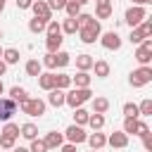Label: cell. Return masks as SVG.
Returning <instances> with one entry per match:
<instances>
[{"label": "cell", "mask_w": 152, "mask_h": 152, "mask_svg": "<svg viewBox=\"0 0 152 152\" xmlns=\"http://www.w3.org/2000/svg\"><path fill=\"white\" fill-rule=\"evenodd\" d=\"M90 97H93L90 88H71L69 93H64V104H69L71 109H76V107H83Z\"/></svg>", "instance_id": "6da1fadb"}, {"label": "cell", "mask_w": 152, "mask_h": 152, "mask_svg": "<svg viewBox=\"0 0 152 152\" xmlns=\"http://www.w3.org/2000/svg\"><path fill=\"white\" fill-rule=\"evenodd\" d=\"M100 33H102V24H100V19H93L88 26H83V28H78V36H81V43H86V45H93L97 38H100Z\"/></svg>", "instance_id": "7a4b0ae2"}, {"label": "cell", "mask_w": 152, "mask_h": 152, "mask_svg": "<svg viewBox=\"0 0 152 152\" xmlns=\"http://www.w3.org/2000/svg\"><path fill=\"white\" fill-rule=\"evenodd\" d=\"M152 81V66L147 64V66H138L135 71H131V78H128V83L133 86V88H142V86H147Z\"/></svg>", "instance_id": "3957f363"}, {"label": "cell", "mask_w": 152, "mask_h": 152, "mask_svg": "<svg viewBox=\"0 0 152 152\" xmlns=\"http://www.w3.org/2000/svg\"><path fill=\"white\" fill-rule=\"evenodd\" d=\"M19 107H21V112L28 114V116H43V114H45V102H43L40 97H26Z\"/></svg>", "instance_id": "277c9868"}, {"label": "cell", "mask_w": 152, "mask_h": 152, "mask_svg": "<svg viewBox=\"0 0 152 152\" xmlns=\"http://www.w3.org/2000/svg\"><path fill=\"white\" fill-rule=\"evenodd\" d=\"M147 17V12H145V7H140V5H131L128 10H126V14H124V21L133 28V26H138L142 19Z\"/></svg>", "instance_id": "5b68a950"}, {"label": "cell", "mask_w": 152, "mask_h": 152, "mask_svg": "<svg viewBox=\"0 0 152 152\" xmlns=\"http://www.w3.org/2000/svg\"><path fill=\"white\" fill-rule=\"evenodd\" d=\"M64 138H66L71 145H81V142H86L88 133L83 131V126H78V124H71V126L64 131Z\"/></svg>", "instance_id": "8992f818"}, {"label": "cell", "mask_w": 152, "mask_h": 152, "mask_svg": "<svg viewBox=\"0 0 152 152\" xmlns=\"http://www.w3.org/2000/svg\"><path fill=\"white\" fill-rule=\"evenodd\" d=\"M100 43L104 50H119L121 48V36L116 31H107V33H100Z\"/></svg>", "instance_id": "52a82bcc"}, {"label": "cell", "mask_w": 152, "mask_h": 152, "mask_svg": "<svg viewBox=\"0 0 152 152\" xmlns=\"http://www.w3.org/2000/svg\"><path fill=\"white\" fill-rule=\"evenodd\" d=\"M17 114V102L12 97H0V121H10Z\"/></svg>", "instance_id": "ba28073f"}, {"label": "cell", "mask_w": 152, "mask_h": 152, "mask_svg": "<svg viewBox=\"0 0 152 152\" xmlns=\"http://www.w3.org/2000/svg\"><path fill=\"white\" fill-rule=\"evenodd\" d=\"M31 10H33V17H38V19H45V21H50V19H52V10L48 7V2H45V0H33Z\"/></svg>", "instance_id": "9c48e42d"}, {"label": "cell", "mask_w": 152, "mask_h": 152, "mask_svg": "<svg viewBox=\"0 0 152 152\" xmlns=\"http://www.w3.org/2000/svg\"><path fill=\"white\" fill-rule=\"evenodd\" d=\"M107 145L114 147V150H124V147H128V135L124 131H114V133H109Z\"/></svg>", "instance_id": "30bf717a"}, {"label": "cell", "mask_w": 152, "mask_h": 152, "mask_svg": "<svg viewBox=\"0 0 152 152\" xmlns=\"http://www.w3.org/2000/svg\"><path fill=\"white\" fill-rule=\"evenodd\" d=\"M86 142L90 145V150H102V147L107 145V135H104V133H100V131H93V133H88Z\"/></svg>", "instance_id": "8fae6325"}, {"label": "cell", "mask_w": 152, "mask_h": 152, "mask_svg": "<svg viewBox=\"0 0 152 152\" xmlns=\"http://www.w3.org/2000/svg\"><path fill=\"white\" fill-rule=\"evenodd\" d=\"M45 145H48V150H59L62 145H64V133H57V131H50L45 138Z\"/></svg>", "instance_id": "7c38bea8"}, {"label": "cell", "mask_w": 152, "mask_h": 152, "mask_svg": "<svg viewBox=\"0 0 152 152\" xmlns=\"http://www.w3.org/2000/svg\"><path fill=\"white\" fill-rule=\"evenodd\" d=\"M62 43H64L62 33H50V36L45 38V50H48V52H57V50L62 48Z\"/></svg>", "instance_id": "4fadbf2b"}, {"label": "cell", "mask_w": 152, "mask_h": 152, "mask_svg": "<svg viewBox=\"0 0 152 152\" xmlns=\"http://www.w3.org/2000/svg\"><path fill=\"white\" fill-rule=\"evenodd\" d=\"M135 62L140 64V66H147L150 62H152V50H147V48H142V45H138L135 48Z\"/></svg>", "instance_id": "5bb4252c"}, {"label": "cell", "mask_w": 152, "mask_h": 152, "mask_svg": "<svg viewBox=\"0 0 152 152\" xmlns=\"http://www.w3.org/2000/svg\"><path fill=\"white\" fill-rule=\"evenodd\" d=\"M93 71H95L97 78H107L109 71H112V66H109L107 59H95V62H93Z\"/></svg>", "instance_id": "9a60e30c"}, {"label": "cell", "mask_w": 152, "mask_h": 152, "mask_svg": "<svg viewBox=\"0 0 152 152\" xmlns=\"http://www.w3.org/2000/svg\"><path fill=\"white\" fill-rule=\"evenodd\" d=\"M90 81H93V76L88 71H78L76 76H71V86L74 88H90Z\"/></svg>", "instance_id": "2e32d148"}, {"label": "cell", "mask_w": 152, "mask_h": 152, "mask_svg": "<svg viewBox=\"0 0 152 152\" xmlns=\"http://www.w3.org/2000/svg\"><path fill=\"white\" fill-rule=\"evenodd\" d=\"M112 12H114V7H112V2H97V7H95V19H109L112 17Z\"/></svg>", "instance_id": "e0dca14e"}, {"label": "cell", "mask_w": 152, "mask_h": 152, "mask_svg": "<svg viewBox=\"0 0 152 152\" xmlns=\"http://www.w3.org/2000/svg\"><path fill=\"white\" fill-rule=\"evenodd\" d=\"M93 62H95L93 55H86V52L83 55H76V69L78 71H90L93 69Z\"/></svg>", "instance_id": "ac0fdd59"}, {"label": "cell", "mask_w": 152, "mask_h": 152, "mask_svg": "<svg viewBox=\"0 0 152 152\" xmlns=\"http://www.w3.org/2000/svg\"><path fill=\"white\" fill-rule=\"evenodd\" d=\"M19 135L26 138V140H33V138H38V126L31 124V121H28V124H21V126H19Z\"/></svg>", "instance_id": "d6986e66"}, {"label": "cell", "mask_w": 152, "mask_h": 152, "mask_svg": "<svg viewBox=\"0 0 152 152\" xmlns=\"http://www.w3.org/2000/svg\"><path fill=\"white\" fill-rule=\"evenodd\" d=\"M48 102H50L52 107H62V104H64V90H59V88L48 90Z\"/></svg>", "instance_id": "ffe728a7"}, {"label": "cell", "mask_w": 152, "mask_h": 152, "mask_svg": "<svg viewBox=\"0 0 152 152\" xmlns=\"http://www.w3.org/2000/svg\"><path fill=\"white\" fill-rule=\"evenodd\" d=\"M24 69H26L28 76H36V78L43 74V64H40V59H28V62L24 64Z\"/></svg>", "instance_id": "44dd1931"}, {"label": "cell", "mask_w": 152, "mask_h": 152, "mask_svg": "<svg viewBox=\"0 0 152 152\" xmlns=\"http://www.w3.org/2000/svg\"><path fill=\"white\" fill-rule=\"evenodd\" d=\"M38 86H40L43 90H52V88H55V74H52V71L40 74V76H38Z\"/></svg>", "instance_id": "7402d4cb"}, {"label": "cell", "mask_w": 152, "mask_h": 152, "mask_svg": "<svg viewBox=\"0 0 152 152\" xmlns=\"http://www.w3.org/2000/svg\"><path fill=\"white\" fill-rule=\"evenodd\" d=\"M86 126H90L93 131H102V128H104V114L93 112V114L88 116V124H86Z\"/></svg>", "instance_id": "603a6c76"}, {"label": "cell", "mask_w": 152, "mask_h": 152, "mask_svg": "<svg viewBox=\"0 0 152 152\" xmlns=\"http://www.w3.org/2000/svg\"><path fill=\"white\" fill-rule=\"evenodd\" d=\"M62 33H69V36H74V33H78V24H76V17H66L62 24Z\"/></svg>", "instance_id": "cb8c5ba5"}, {"label": "cell", "mask_w": 152, "mask_h": 152, "mask_svg": "<svg viewBox=\"0 0 152 152\" xmlns=\"http://www.w3.org/2000/svg\"><path fill=\"white\" fill-rule=\"evenodd\" d=\"M7 97H12L14 102H19V104H21V102H24V100L28 97V93H26V88H21V86H12V88H10V95H7Z\"/></svg>", "instance_id": "d4e9b609"}, {"label": "cell", "mask_w": 152, "mask_h": 152, "mask_svg": "<svg viewBox=\"0 0 152 152\" xmlns=\"http://www.w3.org/2000/svg\"><path fill=\"white\" fill-rule=\"evenodd\" d=\"M90 104H93V112H97V114H104L109 109V100L107 97H90Z\"/></svg>", "instance_id": "484cf974"}, {"label": "cell", "mask_w": 152, "mask_h": 152, "mask_svg": "<svg viewBox=\"0 0 152 152\" xmlns=\"http://www.w3.org/2000/svg\"><path fill=\"white\" fill-rule=\"evenodd\" d=\"M7 66L10 64H17L19 62V50H14V48H7V50H2V57H0Z\"/></svg>", "instance_id": "4316f807"}, {"label": "cell", "mask_w": 152, "mask_h": 152, "mask_svg": "<svg viewBox=\"0 0 152 152\" xmlns=\"http://www.w3.org/2000/svg\"><path fill=\"white\" fill-rule=\"evenodd\" d=\"M69 86H71V76H69V74H55V88L66 90Z\"/></svg>", "instance_id": "83f0119b"}, {"label": "cell", "mask_w": 152, "mask_h": 152, "mask_svg": "<svg viewBox=\"0 0 152 152\" xmlns=\"http://www.w3.org/2000/svg\"><path fill=\"white\" fill-rule=\"evenodd\" d=\"M88 116H90V112H86L83 107H76V109H74V124L86 126V124H88Z\"/></svg>", "instance_id": "f1b7e54d"}, {"label": "cell", "mask_w": 152, "mask_h": 152, "mask_svg": "<svg viewBox=\"0 0 152 152\" xmlns=\"http://www.w3.org/2000/svg\"><path fill=\"white\" fill-rule=\"evenodd\" d=\"M45 24H48L45 19H38V17H33V19L28 21V31H31V33H43V31H45Z\"/></svg>", "instance_id": "f546056e"}, {"label": "cell", "mask_w": 152, "mask_h": 152, "mask_svg": "<svg viewBox=\"0 0 152 152\" xmlns=\"http://www.w3.org/2000/svg\"><path fill=\"white\" fill-rule=\"evenodd\" d=\"M69 62H71V55H69V52H64V50H57V52H55V66L62 69V66H66Z\"/></svg>", "instance_id": "4dcf8cb0"}, {"label": "cell", "mask_w": 152, "mask_h": 152, "mask_svg": "<svg viewBox=\"0 0 152 152\" xmlns=\"http://www.w3.org/2000/svg\"><path fill=\"white\" fill-rule=\"evenodd\" d=\"M135 126H138V119L126 116V119H124V128H121V131H124L126 135H135Z\"/></svg>", "instance_id": "1f68e13d"}, {"label": "cell", "mask_w": 152, "mask_h": 152, "mask_svg": "<svg viewBox=\"0 0 152 152\" xmlns=\"http://www.w3.org/2000/svg\"><path fill=\"white\" fill-rule=\"evenodd\" d=\"M124 116L138 119V116H140V112H138V104H135V102H126V104H124Z\"/></svg>", "instance_id": "d6a6232c"}, {"label": "cell", "mask_w": 152, "mask_h": 152, "mask_svg": "<svg viewBox=\"0 0 152 152\" xmlns=\"http://www.w3.org/2000/svg\"><path fill=\"white\" fill-rule=\"evenodd\" d=\"M17 145V138H12V135H5V133H0V150H12Z\"/></svg>", "instance_id": "836d02e7"}, {"label": "cell", "mask_w": 152, "mask_h": 152, "mask_svg": "<svg viewBox=\"0 0 152 152\" xmlns=\"http://www.w3.org/2000/svg\"><path fill=\"white\" fill-rule=\"evenodd\" d=\"M138 112H140V116H150V114H152V100L145 97V100L138 104Z\"/></svg>", "instance_id": "e575fe53"}, {"label": "cell", "mask_w": 152, "mask_h": 152, "mask_svg": "<svg viewBox=\"0 0 152 152\" xmlns=\"http://www.w3.org/2000/svg\"><path fill=\"white\" fill-rule=\"evenodd\" d=\"M2 133H5V135H12V138H17V140H19V126H17V124H12V121H5Z\"/></svg>", "instance_id": "d590c367"}, {"label": "cell", "mask_w": 152, "mask_h": 152, "mask_svg": "<svg viewBox=\"0 0 152 152\" xmlns=\"http://www.w3.org/2000/svg\"><path fill=\"white\" fill-rule=\"evenodd\" d=\"M28 152H48V145H45V140H40V138H33V140H31V147H28Z\"/></svg>", "instance_id": "8d00e7d4"}, {"label": "cell", "mask_w": 152, "mask_h": 152, "mask_svg": "<svg viewBox=\"0 0 152 152\" xmlns=\"http://www.w3.org/2000/svg\"><path fill=\"white\" fill-rule=\"evenodd\" d=\"M93 19H95V17H93V14H88V12H81V14H76V24H78V28L88 26Z\"/></svg>", "instance_id": "74e56055"}, {"label": "cell", "mask_w": 152, "mask_h": 152, "mask_svg": "<svg viewBox=\"0 0 152 152\" xmlns=\"http://www.w3.org/2000/svg\"><path fill=\"white\" fill-rule=\"evenodd\" d=\"M45 33H48V36H50V33H62L59 21H57V19H50V21L45 24Z\"/></svg>", "instance_id": "f35d334b"}, {"label": "cell", "mask_w": 152, "mask_h": 152, "mask_svg": "<svg viewBox=\"0 0 152 152\" xmlns=\"http://www.w3.org/2000/svg\"><path fill=\"white\" fill-rule=\"evenodd\" d=\"M128 40H131V43H133V45H140V43H142V40H145V38H142V33H140V28H138V26H133V28H131V36H128Z\"/></svg>", "instance_id": "ab89813d"}, {"label": "cell", "mask_w": 152, "mask_h": 152, "mask_svg": "<svg viewBox=\"0 0 152 152\" xmlns=\"http://www.w3.org/2000/svg\"><path fill=\"white\" fill-rule=\"evenodd\" d=\"M64 12H66V17H76V14H81V5L66 2V5H64Z\"/></svg>", "instance_id": "60d3db41"}, {"label": "cell", "mask_w": 152, "mask_h": 152, "mask_svg": "<svg viewBox=\"0 0 152 152\" xmlns=\"http://www.w3.org/2000/svg\"><path fill=\"white\" fill-rule=\"evenodd\" d=\"M40 64L48 66V69H57V66H55V52H45V57L40 59Z\"/></svg>", "instance_id": "b9f144b4"}, {"label": "cell", "mask_w": 152, "mask_h": 152, "mask_svg": "<svg viewBox=\"0 0 152 152\" xmlns=\"http://www.w3.org/2000/svg\"><path fill=\"white\" fill-rule=\"evenodd\" d=\"M147 133H150V126H147L145 121H140V119H138V126H135V135H138V138H142V135H147Z\"/></svg>", "instance_id": "7bdbcfd3"}, {"label": "cell", "mask_w": 152, "mask_h": 152, "mask_svg": "<svg viewBox=\"0 0 152 152\" xmlns=\"http://www.w3.org/2000/svg\"><path fill=\"white\" fill-rule=\"evenodd\" d=\"M45 2L50 10H64V5H66V0H45Z\"/></svg>", "instance_id": "ee69618b"}, {"label": "cell", "mask_w": 152, "mask_h": 152, "mask_svg": "<svg viewBox=\"0 0 152 152\" xmlns=\"http://www.w3.org/2000/svg\"><path fill=\"white\" fill-rule=\"evenodd\" d=\"M142 147H145L147 152H152V133H147V135H142Z\"/></svg>", "instance_id": "f6af8a7d"}, {"label": "cell", "mask_w": 152, "mask_h": 152, "mask_svg": "<svg viewBox=\"0 0 152 152\" xmlns=\"http://www.w3.org/2000/svg\"><path fill=\"white\" fill-rule=\"evenodd\" d=\"M14 2L19 10H31V5H33V0H14Z\"/></svg>", "instance_id": "bcb514c9"}, {"label": "cell", "mask_w": 152, "mask_h": 152, "mask_svg": "<svg viewBox=\"0 0 152 152\" xmlns=\"http://www.w3.org/2000/svg\"><path fill=\"white\" fill-rule=\"evenodd\" d=\"M59 152H76V145L66 142V145H62V147H59Z\"/></svg>", "instance_id": "7dc6e473"}, {"label": "cell", "mask_w": 152, "mask_h": 152, "mask_svg": "<svg viewBox=\"0 0 152 152\" xmlns=\"http://www.w3.org/2000/svg\"><path fill=\"white\" fill-rule=\"evenodd\" d=\"M131 2H133V5H140V7H145V5H150L152 0H131Z\"/></svg>", "instance_id": "c3c4849f"}, {"label": "cell", "mask_w": 152, "mask_h": 152, "mask_svg": "<svg viewBox=\"0 0 152 152\" xmlns=\"http://www.w3.org/2000/svg\"><path fill=\"white\" fill-rule=\"evenodd\" d=\"M5 71H7V64H5V62H2V59H0V78H2V76H5Z\"/></svg>", "instance_id": "681fc988"}, {"label": "cell", "mask_w": 152, "mask_h": 152, "mask_svg": "<svg viewBox=\"0 0 152 152\" xmlns=\"http://www.w3.org/2000/svg\"><path fill=\"white\" fill-rule=\"evenodd\" d=\"M12 152H28V147H17V145H14V147H12Z\"/></svg>", "instance_id": "f907efd6"}, {"label": "cell", "mask_w": 152, "mask_h": 152, "mask_svg": "<svg viewBox=\"0 0 152 152\" xmlns=\"http://www.w3.org/2000/svg\"><path fill=\"white\" fill-rule=\"evenodd\" d=\"M66 2H76V5H81V7H83V5H86V2H90V0H66Z\"/></svg>", "instance_id": "816d5d0a"}, {"label": "cell", "mask_w": 152, "mask_h": 152, "mask_svg": "<svg viewBox=\"0 0 152 152\" xmlns=\"http://www.w3.org/2000/svg\"><path fill=\"white\" fill-rule=\"evenodd\" d=\"M5 93V83H2V78H0V95Z\"/></svg>", "instance_id": "f5cc1de1"}, {"label": "cell", "mask_w": 152, "mask_h": 152, "mask_svg": "<svg viewBox=\"0 0 152 152\" xmlns=\"http://www.w3.org/2000/svg\"><path fill=\"white\" fill-rule=\"evenodd\" d=\"M2 10H5V2H2V0H0V14H2Z\"/></svg>", "instance_id": "db71d44e"}, {"label": "cell", "mask_w": 152, "mask_h": 152, "mask_svg": "<svg viewBox=\"0 0 152 152\" xmlns=\"http://www.w3.org/2000/svg\"><path fill=\"white\" fill-rule=\"evenodd\" d=\"M0 57H2V48H0Z\"/></svg>", "instance_id": "11a10c76"}, {"label": "cell", "mask_w": 152, "mask_h": 152, "mask_svg": "<svg viewBox=\"0 0 152 152\" xmlns=\"http://www.w3.org/2000/svg\"><path fill=\"white\" fill-rule=\"evenodd\" d=\"M90 152H97V150H90Z\"/></svg>", "instance_id": "9f6ffc18"}, {"label": "cell", "mask_w": 152, "mask_h": 152, "mask_svg": "<svg viewBox=\"0 0 152 152\" xmlns=\"http://www.w3.org/2000/svg\"><path fill=\"white\" fill-rule=\"evenodd\" d=\"M0 38H2V31H0Z\"/></svg>", "instance_id": "6f0895ef"}, {"label": "cell", "mask_w": 152, "mask_h": 152, "mask_svg": "<svg viewBox=\"0 0 152 152\" xmlns=\"http://www.w3.org/2000/svg\"><path fill=\"white\" fill-rule=\"evenodd\" d=\"M5 152H12V150H5Z\"/></svg>", "instance_id": "680465c9"}, {"label": "cell", "mask_w": 152, "mask_h": 152, "mask_svg": "<svg viewBox=\"0 0 152 152\" xmlns=\"http://www.w3.org/2000/svg\"><path fill=\"white\" fill-rule=\"evenodd\" d=\"M2 2H5V0H2Z\"/></svg>", "instance_id": "91938a15"}]
</instances>
